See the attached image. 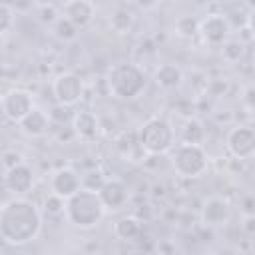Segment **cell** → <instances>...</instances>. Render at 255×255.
<instances>
[{
    "instance_id": "obj_21",
    "label": "cell",
    "mask_w": 255,
    "mask_h": 255,
    "mask_svg": "<svg viewBox=\"0 0 255 255\" xmlns=\"http://www.w3.org/2000/svg\"><path fill=\"white\" fill-rule=\"evenodd\" d=\"M52 32H54V36L60 38L62 42H72V40H76V36H78V28H76L66 16H58V18H56V22L52 24Z\"/></svg>"
},
{
    "instance_id": "obj_24",
    "label": "cell",
    "mask_w": 255,
    "mask_h": 255,
    "mask_svg": "<svg viewBox=\"0 0 255 255\" xmlns=\"http://www.w3.org/2000/svg\"><path fill=\"white\" fill-rule=\"evenodd\" d=\"M197 28H199V20H195L193 16H181L175 22V32L181 38H193V36H197Z\"/></svg>"
},
{
    "instance_id": "obj_1",
    "label": "cell",
    "mask_w": 255,
    "mask_h": 255,
    "mask_svg": "<svg viewBox=\"0 0 255 255\" xmlns=\"http://www.w3.org/2000/svg\"><path fill=\"white\" fill-rule=\"evenodd\" d=\"M42 231V209L26 199L14 195L0 205V237L10 245H26Z\"/></svg>"
},
{
    "instance_id": "obj_32",
    "label": "cell",
    "mask_w": 255,
    "mask_h": 255,
    "mask_svg": "<svg viewBox=\"0 0 255 255\" xmlns=\"http://www.w3.org/2000/svg\"><path fill=\"white\" fill-rule=\"evenodd\" d=\"M36 2H38L40 6H48V4H52L54 0H36Z\"/></svg>"
},
{
    "instance_id": "obj_2",
    "label": "cell",
    "mask_w": 255,
    "mask_h": 255,
    "mask_svg": "<svg viewBox=\"0 0 255 255\" xmlns=\"http://www.w3.org/2000/svg\"><path fill=\"white\" fill-rule=\"evenodd\" d=\"M106 86L108 92L118 100H135L147 86V74L135 62H120L108 70Z\"/></svg>"
},
{
    "instance_id": "obj_15",
    "label": "cell",
    "mask_w": 255,
    "mask_h": 255,
    "mask_svg": "<svg viewBox=\"0 0 255 255\" xmlns=\"http://www.w3.org/2000/svg\"><path fill=\"white\" fill-rule=\"evenodd\" d=\"M62 16H66L80 30V28H86L94 20L96 8L90 0H68L62 8Z\"/></svg>"
},
{
    "instance_id": "obj_14",
    "label": "cell",
    "mask_w": 255,
    "mask_h": 255,
    "mask_svg": "<svg viewBox=\"0 0 255 255\" xmlns=\"http://www.w3.org/2000/svg\"><path fill=\"white\" fill-rule=\"evenodd\" d=\"M72 129H74L76 137H80L84 141H92L100 133V120L90 110L74 112V116H72Z\"/></svg>"
},
{
    "instance_id": "obj_18",
    "label": "cell",
    "mask_w": 255,
    "mask_h": 255,
    "mask_svg": "<svg viewBox=\"0 0 255 255\" xmlns=\"http://www.w3.org/2000/svg\"><path fill=\"white\" fill-rule=\"evenodd\" d=\"M141 221L135 217V215H126V217H120L116 223H114V235L122 241H135L139 235H141Z\"/></svg>"
},
{
    "instance_id": "obj_19",
    "label": "cell",
    "mask_w": 255,
    "mask_h": 255,
    "mask_svg": "<svg viewBox=\"0 0 255 255\" xmlns=\"http://www.w3.org/2000/svg\"><path fill=\"white\" fill-rule=\"evenodd\" d=\"M181 141L183 143H199L203 145L205 141V128L201 120L197 118H187L181 126Z\"/></svg>"
},
{
    "instance_id": "obj_9",
    "label": "cell",
    "mask_w": 255,
    "mask_h": 255,
    "mask_svg": "<svg viewBox=\"0 0 255 255\" xmlns=\"http://www.w3.org/2000/svg\"><path fill=\"white\" fill-rule=\"evenodd\" d=\"M197 34L201 36V40L209 46H221L229 34H231V26L229 20L223 14H209L203 20H199V28Z\"/></svg>"
},
{
    "instance_id": "obj_13",
    "label": "cell",
    "mask_w": 255,
    "mask_h": 255,
    "mask_svg": "<svg viewBox=\"0 0 255 255\" xmlns=\"http://www.w3.org/2000/svg\"><path fill=\"white\" fill-rule=\"evenodd\" d=\"M80 173L74 167H60L52 173L50 179V191L60 195L62 199H68L72 193L80 189Z\"/></svg>"
},
{
    "instance_id": "obj_12",
    "label": "cell",
    "mask_w": 255,
    "mask_h": 255,
    "mask_svg": "<svg viewBox=\"0 0 255 255\" xmlns=\"http://www.w3.org/2000/svg\"><path fill=\"white\" fill-rule=\"evenodd\" d=\"M4 185L10 193L14 195H26L34 187V171L28 163L18 161L6 169L4 175Z\"/></svg>"
},
{
    "instance_id": "obj_25",
    "label": "cell",
    "mask_w": 255,
    "mask_h": 255,
    "mask_svg": "<svg viewBox=\"0 0 255 255\" xmlns=\"http://www.w3.org/2000/svg\"><path fill=\"white\" fill-rule=\"evenodd\" d=\"M14 20H16L14 8H12L8 2H0V36L12 30Z\"/></svg>"
},
{
    "instance_id": "obj_5",
    "label": "cell",
    "mask_w": 255,
    "mask_h": 255,
    "mask_svg": "<svg viewBox=\"0 0 255 255\" xmlns=\"http://www.w3.org/2000/svg\"><path fill=\"white\" fill-rule=\"evenodd\" d=\"M169 151H171V165L177 175H181L185 179H193V177H199L205 173L209 157H207V151L203 149V145L181 141L179 145L171 147Z\"/></svg>"
},
{
    "instance_id": "obj_23",
    "label": "cell",
    "mask_w": 255,
    "mask_h": 255,
    "mask_svg": "<svg viewBox=\"0 0 255 255\" xmlns=\"http://www.w3.org/2000/svg\"><path fill=\"white\" fill-rule=\"evenodd\" d=\"M219 48H221V56H223L225 62H239L241 56H243V42L241 40L227 38Z\"/></svg>"
},
{
    "instance_id": "obj_6",
    "label": "cell",
    "mask_w": 255,
    "mask_h": 255,
    "mask_svg": "<svg viewBox=\"0 0 255 255\" xmlns=\"http://www.w3.org/2000/svg\"><path fill=\"white\" fill-rule=\"evenodd\" d=\"M84 80L74 72H62L52 82V92L58 104L76 106L84 98Z\"/></svg>"
},
{
    "instance_id": "obj_26",
    "label": "cell",
    "mask_w": 255,
    "mask_h": 255,
    "mask_svg": "<svg viewBox=\"0 0 255 255\" xmlns=\"http://www.w3.org/2000/svg\"><path fill=\"white\" fill-rule=\"evenodd\" d=\"M64 201H66V199H62L60 195H56V193L50 191V195H48L46 201H44V209H46L50 215L64 213Z\"/></svg>"
},
{
    "instance_id": "obj_22",
    "label": "cell",
    "mask_w": 255,
    "mask_h": 255,
    "mask_svg": "<svg viewBox=\"0 0 255 255\" xmlns=\"http://www.w3.org/2000/svg\"><path fill=\"white\" fill-rule=\"evenodd\" d=\"M104 181H106V175H104L102 169H98V167L86 169V171L80 175V185H82L84 189H90V191H98Z\"/></svg>"
},
{
    "instance_id": "obj_33",
    "label": "cell",
    "mask_w": 255,
    "mask_h": 255,
    "mask_svg": "<svg viewBox=\"0 0 255 255\" xmlns=\"http://www.w3.org/2000/svg\"><path fill=\"white\" fill-rule=\"evenodd\" d=\"M245 4H247L249 10H253V0H245Z\"/></svg>"
},
{
    "instance_id": "obj_17",
    "label": "cell",
    "mask_w": 255,
    "mask_h": 255,
    "mask_svg": "<svg viewBox=\"0 0 255 255\" xmlns=\"http://www.w3.org/2000/svg\"><path fill=\"white\" fill-rule=\"evenodd\" d=\"M153 80L161 90H177L183 84V72L179 66L165 62V64H159L155 68Z\"/></svg>"
},
{
    "instance_id": "obj_31",
    "label": "cell",
    "mask_w": 255,
    "mask_h": 255,
    "mask_svg": "<svg viewBox=\"0 0 255 255\" xmlns=\"http://www.w3.org/2000/svg\"><path fill=\"white\" fill-rule=\"evenodd\" d=\"M241 205H243V215H253V197L251 195L245 197Z\"/></svg>"
},
{
    "instance_id": "obj_20",
    "label": "cell",
    "mask_w": 255,
    "mask_h": 255,
    "mask_svg": "<svg viewBox=\"0 0 255 255\" xmlns=\"http://www.w3.org/2000/svg\"><path fill=\"white\" fill-rule=\"evenodd\" d=\"M133 24H135V16H133V12L128 10V8H118V10L110 16V28H112L114 32H118V34H128V32H131Z\"/></svg>"
},
{
    "instance_id": "obj_8",
    "label": "cell",
    "mask_w": 255,
    "mask_h": 255,
    "mask_svg": "<svg viewBox=\"0 0 255 255\" xmlns=\"http://www.w3.org/2000/svg\"><path fill=\"white\" fill-rule=\"evenodd\" d=\"M225 147L235 159H251L255 153V131L249 126H235L225 137Z\"/></svg>"
},
{
    "instance_id": "obj_4",
    "label": "cell",
    "mask_w": 255,
    "mask_h": 255,
    "mask_svg": "<svg viewBox=\"0 0 255 255\" xmlns=\"http://www.w3.org/2000/svg\"><path fill=\"white\" fill-rule=\"evenodd\" d=\"M173 141H175V131L163 116H151L149 120H145L137 133L139 147L149 155L167 153L175 145Z\"/></svg>"
},
{
    "instance_id": "obj_28",
    "label": "cell",
    "mask_w": 255,
    "mask_h": 255,
    "mask_svg": "<svg viewBox=\"0 0 255 255\" xmlns=\"http://www.w3.org/2000/svg\"><path fill=\"white\" fill-rule=\"evenodd\" d=\"M243 229L247 235H255V215H245L243 219Z\"/></svg>"
},
{
    "instance_id": "obj_29",
    "label": "cell",
    "mask_w": 255,
    "mask_h": 255,
    "mask_svg": "<svg viewBox=\"0 0 255 255\" xmlns=\"http://www.w3.org/2000/svg\"><path fill=\"white\" fill-rule=\"evenodd\" d=\"M141 10H153L157 4H159V0H133Z\"/></svg>"
},
{
    "instance_id": "obj_11",
    "label": "cell",
    "mask_w": 255,
    "mask_h": 255,
    "mask_svg": "<svg viewBox=\"0 0 255 255\" xmlns=\"http://www.w3.org/2000/svg\"><path fill=\"white\" fill-rule=\"evenodd\" d=\"M199 217H201V223L209 229L223 227L231 217V205L227 199H223L219 195H211L203 201Z\"/></svg>"
},
{
    "instance_id": "obj_30",
    "label": "cell",
    "mask_w": 255,
    "mask_h": 255,
    "mask_svg": "<svg viewBox=\"0 0 255 255\" xmlns=\"http://www.w3.org/2000/svg\"><path fill=\"white\" fill-rule=\"evenodd\" d=\"M243 102H245V106H247L249 110H253V88H251V86H247V88H245Z\"/></svg>"
},
{
    "instance_id": "obj_10",
    "label": "cell",
    "mask_w": 255,
    "mask_h": 255,
    "mask_svg": "<svg viewBox=\"0 0 255 255\" xmlns=\"http://www.w3.org/2000/svg\"><path fill=\"white\" fill-rule=\"evenodd\" d=\"M98 195H100V201H102L106 213L108 211H120L129 199L128 185L118 177H106V181L98 189Z\"/></svg>"
},
{
    "instance_id": "obj_3",
    "label": "cell",
    "mask_w": 255,
    "mask_h": 255,
    "mask_svg": "<svg viewBox=\"0 0 255 255\" xmlns=\"http://www.w3.org/2000/svg\"><path fill=\"white\" fill-rule=\"evenodd\" d=\"M64 215L68 223L80 229H92L100 225V221L106 215V209L100 201L98 191H90L80 187L76 193H72L64 201Z\"/></svg>"
},
{
    "instance_id": "obj_27",
    "label": "cell",
    "mask_w": 255,
    "mask_h": 255,
    "mask_svg": "<svg viewBox=\"0 0 255 255\" xmlns=\"http://www.w3.org/2000/svg\"><path fill=\"white\" fill-rule=\"evenodd\" d=\"M56 18H58V14H56V8H54L52 4H48V6H40V20H42V22L54 24Z\"/></svg>"
},
{
    "instance_id": "obj_7",
    "label": "cell",
    "mask_w": 255,
    "mask_h": 255,
    "mask_svg": "<svg viewBox=\"0 0 255 255\" xmlns=\"http://www.w3.org/2000/svg\"><path fill=\"white\" fill-rule=\"evenodd\" d=\"M34 106V96L24 88H12L0 98L2 114L14 124H18Z\"/></svg>"
},
{
    "instance_id": "obj_16",
    "label": "cell",
    "mask_w": 255,
    "mask_h": 255,
    "mask_svg": "<svg viewBox=\"0 0 255 255\" xmlns=\"http://www.w3.org/2000/svg\"><path fill=\"white\" fill-rule=\"evenodd\" d=\"M18 126H20V131H22L24 135H28V137H40V135H44V133L50 129L52 120H50V116H48L44 110H40V108L34 106V108L18 122Z\"/></svg>"
}]
</instances>
